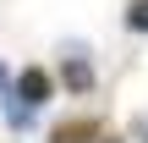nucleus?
<instances>
[{
    "instance_id": "3",
    "label": "nucleus",
    "mask_w": 148,
    "mask_h": 143,
    "mask_svg": "<svg viewBox=\"0 0 148 143\" xmlns=\"http://www.w3.org/2000/svg\"><path fill=\"white\" fill-rule=\"evenodd\" d=\"M93 138H99V121L93 116H71V121H60L49 132V143H93Z\"/></svg>"
},
{
    "instance_id": "1",
    "label": "nucleus",
    "mask_w": 148,
    "mask_h": 143,
    "mask_svg": "<svg viewBox=\"0 0 148 143\" xmlns=\"http://www.w3.org/2000/svg\"><path fill=\"white\" fill-rule=\"evenodd\" d=\"M49 94H55V77H49L44 66H22V72L11 77V94L0 99V105H5V121L22 132V127L33 121V110L49 105Z\"/></svg>"
},
{
    "instance_id": "4",
    "label": "nucleus",
    "mask_w": 148,
    "mask_h": 143,
    "mask_svg": "<svg viewBox=\"0 0 148 143\" xmlns=\"http://www.w3.org/2000/svg\"><path fill=\"white\" fill-rule=\"evenodd\" d=\"M126 28L132 33H148V0H132L126 6Z\"/></svg>"
},
{
    "instance_id": "2",
    "label": "nucleus",
    "mask_w": 148,
    "mask_h": 143,
    "mask_svg": "<svg viewBox=\"0 0 148 143\" xmlns=\"http://www.w3.org/2000/svg\"><path fill=\"white\" fill-rule=\"evenodd\" d=\"M60 77H66L71 94H82V99L93 94V61H88L77 44H66V55H60Z\"/></svg>"
},
{
    "instance_id": "5",
    "label": "nucleus",
    "mask_w": 148,
    "mask_h": 143,
    "mask_svg": "<svg viewBox=\"0 0 148 143\" xmlns=\"http://www.w3.org/2000/svg\"><path fill=\"white\" fill-rule=\"evenodd\" d=\"M5 94H11V66L0 61V99H5Z\"/></svg>"
},
{
    "instance_id": "6",
    "label": "nucleus",
    "mask_w": 148,
    "mask_h": 143,
    "mask_svg": "<svg viewBox=\"0 0 148 143\" xmlns=\"http://www.w3.org/2000/svg\"><path fill=\"white\" fill-rule=\"evenodd\" d=\"M143 143H148V127H143Z\"/></svg>"
}]
</instances>
